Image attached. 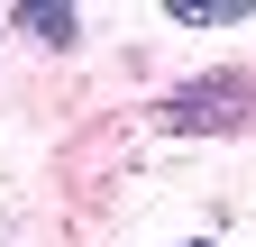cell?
<instances>
[{
	"mask_svg": "<svg viewBox=\"0 0 256 247\" xmlns=\"http://www.w3.org/2000/svg\"><path fill=\"white\" fill-rule=\"evenodd\" d=\"M28 37H46V46H74V10H28Z\"/></svg>",
	"mask_w": 256,
	"mask_h": 247,
	"instance_id": "obj_1",
	"label": "cell"
}]
</instances>
